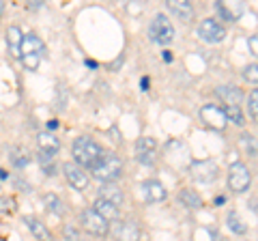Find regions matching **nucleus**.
<instances>
[{"label":"nucleus","instance_id":"nucleus-19","mask_svg":"<svg viewBox=\"0 0 258 241\" xmlns=\"http://www.w3.org/2000/svg\"><path fill=\"white\" fill-rule=\"evenodd\" d=\"M22 41H24L22 30H20L18 26H9V30H7V43H9L13 56H22V52H20Z\"/></svg>","mask_w":258,"mask_h":241},{"label":"nucleus","instance_id":"nucleus-20","mask_svg":"<svg viewBox=\"0 0 258 241\" xmlns=\"http://www.w3.org/2000/svg\"><path fill=\"white\" fill-rule=\"evenodd\" d=\"M101 198H106V200H110V203L112 205H120V203H123V192H120L116 186H114V183H103V186H101Z\"/></svg>","mask_w":258,"mask_h":241},{"label":"nucleus","instance_id":"nucleus-3","mask_svg":"<svg viewBox=\"0 0 258 241\" xmlns=\"http://www.w3.org/2000/svg\"><path fill=\"white\" fill-rule=\"evenodd\" d=\"M149 35L151 39L155 43L159 45H168V43H172V39H174V28H172V24L170 20L166 18V15H155L151 22V26H149Z\"/></svg>","mask_w":258,"mask_h":241},{"label":"nucleus","instance_id":"nucleus-24","mask_svg":"<svg viewBox=\"0 0 258 241\" xmlns=\"http://www.w3.org/2000/svg\"><path fill=\"white\" fill-rule=\"evenodd\" d=\"M224 114H226V118H228V123H235L239 127L245 125V116H243V112H241L239 106H226L224 108Z\"/></svg>","mask_w":258,"mask_h":241},{"label":"nucleus","instance_id":"nucleus-38","mask_svg":"<svg viewBox=\"0 0 258 241\" xmlns=\"http://www.w3.org/2000/svg\"><path fill=\"white\" fill-rule=\"evenodd\" d=\"M142 88H144V91L149 88V78H142Z\"/></svg>","mask_w":258,"mask_h":241},{"label":"nucleus","instance_id":"nucleus-22","mask_svg":"<svg viewBox=\"0 0 258 241\" xmlns=\"http://www.w3.org/2000/svg\"><path fill=\"white\" fill-rule=\"evenodd\" d=\"M39 144H41V151H47V153H56L60 149V140H56V136L52 134H39Z\"/></svg>","mask_w":258,"mask_h":241},{"label":"nucleus","instance_id":"nucleus-5","mask_svg":"<svg viewBox=\"0 0 258 241\" xmlns=\"http://www.w3.org/2000/svg\"><path fill=\"white\" fill-rule=\"evenodd\" d=\"M189 174L198 183H211L217 179V164L213 159H200V162H194L189 166Z\"/></svg>","mask_w":258,"mask_h":241},{"label":"nucleus","instance_id":"nucleus-13","mask_svg":"<svg viewBox=\"0 0 258 241\" xmlns=\"http://www.w3.org/2000/svg\"><path fill=\"white\" fill-rule=\"evenodd\" d=\"M215 9L217 13L222 15L224 20H228V22H237L241 18V13H243V5L241 3H215Z\"/></svg>","mask_w":258,"mask_h":241},{"label":"nucleus","instance_id":"nucleus-8","mask_svg":"<svg viewBox=\"0 0 258 241\" xmlns=\"http://www.w3.org/2000/svg\"><path fill=\"white\" fill-rule=\"evenodd\" d=\"M82 224L86 226L88 232H93V235L103 237L108 232V222L103 220L101 215L95 211V209H86V211L82 213Z\"/></svg>","mask_w":258,"mask_h":241},{"label":"nucleus","instance_id":"nucleus-40","mask_svg":"<svg viewBox=\"0 0 258 241\" xmlns=\"http://www.w3.org/2000/svg\"><path fill=\"white\" fill-rule=\"evenodd\" d=\"M0 11H3V3H0Z\"/></svg>","mask_w":258,"mask_h":241},{"label":"nucleus","instance_id":"nucleus-4","mask_svg":"<svg viewBox=\"0 0 258 241\" xmlns=\"http://www.w3.org/2000/svg\"><path fill=\"white\" fill-rule=\"evenodd\" d=\"M249 183H252V174H249L247 166L241 162L232 164L228 170V188L232 192H237V194H241V192H245L249 188Z\"/></svg>","mask_w":258,"mask_h":241},{"label":"nucleus","instance_id":"nucleus-29","mask_svg":"<svg viewBox=\"0 0 258 241\" xmlns=\"http://www.w3.org/2000/svg\"><path fill=\"white\" fill-rule=\"evenodd\" d=\"M22 61H24V67L30 69V71H35L39 67V63H41V56H37V54H26V56H22Z\"/></svg>","mask_w":258,"mask_h":241},{"label":"nucleus","instance_id":"nucleus-35","mask_svg":"<svg viewBox=\"0 0 258 241\" xmlns=\"http://www.w3.org/2000/svg\"><path fill=\"white\" fill-rule=\"evenodd\" d=\"M47 127H50V130H56V127H58V120H47Z\"/></svg>","mask_w":258,"mask_h":241},{"label":"nucleus","instance_id":"nucleus-1","mask_svg":"<svg viewBox=\"0 0 258 241\" xmlns=\"http://www.w3.org/2000/svg\"><path fill=\"white\" fill-rule=\"evenodd\" d=\"M91 172L95 179H99L103 183H114L120 174H123V162H120V157L114 155V153H108V155H101L99 162H97Z\"/></svg>","mask_w":258,"mask_h":241},{"label":"nucleus","instance_id":"nucleus-37","mask_svg":"<svg viewBox=\"0 0 258 241\" xmlns=\"http://www.w3.org/2000/svg\"><path fill=\"white\" fill-rule=\"evenodd\" d=\"M224 203H226L224 196H217V198H215V205H224Z\"/></svg>","mask_w":258,"mask_h":241},{"label":"nucleus","instance_id":"nucleus-30","mask_svg":"<svg viewBox=\"0 0 258 241\" xmlns=\"http://www.w3.org/2000/svg\"><path fill=\"white\" fill-rule=\"evenodd\" d=\"M249 114L254 116V120L258 123V88H254L249 93Z\"/></svg>","mask_w":258,"mask_h":241},{"label":"nucleus","instance_id":"nucleus-17","mask_svg":"<svg viewBox=\"0 0 258 241\" xmlns=\"http://www.w3.org/2000/svg\"><path fill=\"white\" fill-rule=\"evenodd\" d=\"M116 237L120 241H140V228L134 222H123L116 228Z\"/></svg>","mask_w":258,"mask_h":241},{"label":"nucleus","instance_id":"nucleus-21","mask_svg":"<svg viewBox=\"0 0 258 241\" xmlns=\"http://www.w3.org/2000/svg\"><path fill=\"white\" fill-rule=\"evenodd\" d=\"M179 200L187 209H200L203 207V198H200L198 192H194V190H181L179 192Z\"/></svg>","mask_w":258,"mask_h":241},{"label":"nucleus","instance_id":"nucleus-12","mask_svg":"<svg viewBox=\"0 0 258 241\" xmlns=\"http://www.w3.org/2000/svg\"><path fill=\"white\" fill-rule=\"evenodd\" d=\"M215 93L226 106H239V103L243 101V93H241V88H237V86H217Z\"/></svg>","mask_w":258,"mask_h":241},{"label":"nucleus","instance_id":"nucleus-27","mask_svg":"<svg viewBox=\"0 0 258 241\" xmlns=\"http://www.w3.org/2000/svg\"><path fill=\"white\" fill-rule=\"evenodd\" d=\"M11 153H13V157H11V162H13L15 166H18V168H24V166H26V164L30 162V159H28V153H26V151H22V149H13V151H11Z\"/></svg>","mask_w":258,"mask_h":241},{"label":"nucleus","instance_id":"nucleus-31","mask_svg":"<svg viewBox=\"0 0 258 241\" xmlns=\"http://www.w3.org/2000/svg\"><path fill=\"white\" fill-rule=\"evenodd\" d=\"M62 237H64V241H80V232H78L76 226L67 224V226L62 228Z\"/></svg>","mask_w":258,"mask_h":241},{"label":"nucleus","instance_id":"nucleus-34","mask_svg":"<svg viewBox=\"0 0 258 241\" xmlns=\"http://www.w3.org/2000/svg\"><path fill=\"white\" fill-rule=\"evenodd\" d=\"M52 155H54V153L41 151V153H39V162H41V166H50V164H52Z\"/></svg>","mask_w":258,"mask_h":241},{"label":"nucleus","instance_id":"nucleus-28","mask_svg":"<svg viewBox=\"0 0 258 241\" xmlns=\"http://www.w3.org/2000/svg\"><path fill=\"white\" fill-rule=\"evenodd\" d=\"M243 80L249 84H258V63H254V65H247L243 69Z\"/></svg>","mask_w":258,"mask_h":241},{"label":"nucleus","instance_id":"nucleus-39","mask_svg":"<svg viewBox=\"0 0 258 241\" xmlns=\"http://www.w3.org/2000/svg\"><path fill=\"white\" fill-rule=\"evenodd\" d=\"M7 176H9V174H7V172L3 170V168H0V181H3V179H7Z\"/></svg>","mask_w":258,"mask_h":241},{"label":"nucleus","instance_id":"nucleus-18","mask_svg":"<svg viewBox=\"0 0 258 241\" xmlns=\"http://www.w3.org/2000/svg\"><path fill=\"white\" fill-rule=\"evenodd\" d=\"M24 222H26V226L30 228V232H32V235H35L39 241H54V237H52V232L50 230H47L45 226H43V224L41 222H39L37 218H26V220H24Z\"/></svg>","mask_w":258,"mask_h":241},{"label":"nucleus","instance_id":"nucleus-16","mask_svg":"<svg viewBox=\"0 0 258 241\" xmlns=\"http://www.w3.org/2000/svg\"><path fill=\"white\" fill-rule=\"evenodd\" d=\"M93 209H95V211L99 213L106 222H112V220H116V218H118V207H116V205H112L110 200H106V198H97V200H95V205H93Z\"/></svg>","mask_w":258,"mask_h":241},{"label":"nucleus","instance_id":"nucleus-7","mask_svg":"<svg viewBox=\"0 0 258 241\" xmlns=\"http://www.w3.org/2000/svg\"><path fill=\"white\" fill-rule=\"evenodd\" d=\"M200 118H203V123H207L209 127H213V130H217V132H222L224 127L228 125V118H226L224 110L213 106V103L200 108Z\"/></svg>","mask_w":258,"mask_h":241},{"label":"nucleus","instance_id":"nucleus-9","mask_svg":"<svg viewBox=\"0 0 258 241\" xmlns=\"http://www.w3.org/2000/svg\"><path fill=\"white\" fill-rule=\"evenodd\" d=\"M155 149H157V144L153 138H140L138 142H136V155H138V162L153 166L155 164Z\"/></svg>","mask_w":258,"mask_h":241},{"label":"nucleus","instance_id":"nucleus-25","mask_svg":"<svg viewBox=\"0 0 258 241\" xmlns=\"http://www.w3.org/2000/svg\"><path fill=\"white\" fill-rule=\"evenodd\" d=\"M43 203H45V207L50 209L52 213H56V215H62V203H60V198L56 196V194H45L43 196Z\"/></svg>","mask_w":258,"mask_h":241},{"label":"nucleus","instance_id":"nucleus-10","mask_svg":"<svg viewBox=\"0 0 258 241\" xmlns=\"http://www.w3.org/2000/svg\"><path fill=\"white\" fill-rule=\"evenodd\" d=\"M62 170H64V176H67V181H69L74 188L84 190V188L88 186V174H86L78 164H64Z\"/></svg>","mask_w":258,"mask_h":241},{"label":"nucleus","instance_id":"nucleus-2","mask_svg":"<svg viewBox=\"0 0 258 241\" xmlns=\"http://www.w3.org/2000/svg\"><path fill=\"white\" fill-rule=\"evenodd\" d=\"M71 153H74L78 164L91 166V168L99 162V157L103 155L99 144H97L95 140H91V138H84V136L74 140V144H71Z\"/></svg>","mask_w":258,"mask_h":241},{"label":"nucleus","instance_id":"nucleus-26","mask_svg":"<svg viewBox=\"0 0 258 241\" xmlns=\"http://www.w3.org/2000/svg\"><path fill=\"white\" fill-rule=\"evenodd\" d=\"M241 142H243V149H245V153L247 155H256L258 153V142L252 134H243L241 136Z\"/></svg>","mask_w":258,"mask_h":241},{"label":"nucleus","instance_id":"nucleus-14","mask_svg":"<svg viewBox=\"0 0 258 241\" xmlns=\"http://www.w3.org/2000/svg\"><path fill=\"white\" fill-rule=\"evenodd\" d=\"M168 9L183 22L194 20V7H191V3H187V0H168Z\"/></svg>","mask_w":258,"mask_h":241},{"label":"nucleus","instance_id":"nucleus-36","mask_svg":"<svg viewBox=\"0 0 258 241\" xmlns=\"http://www.w3.org/2000/svg\"><path fill=\"white\" fill-rule=\"evenodd\" d=\"M164 61L170 63V61H172V54H170V52H164Z\"/></svg>","mask_w":258,"mask_h":241},{"label":"nucleus","instance_id":"nucleus-32","mask_svg":"<svg viewBox=\"0 0 258 241\" xmlns=\"http://www.w3.org/2000/svg\"><path fill=\"white\" fill-rule=\"evenodd\" d=\"M13 211V200L7 196H0V213H9Z\"/></svg>","mask_w":258,"mask_h":241},{"label":"nucleus","instance_id":"nucleus-6","mask_svg":"<svg viewBox=\"0 0 258 241\" xmlns=\"http://www.w3.org/2000/svg\"><path fill=\"white\" fill-rule=\"evenodd\" d=\"M198 35H200V39H203V41H207V43H220V41H224V37H226V28H224L217 20L207 18V20L200 22Z\"/></svg>","mask_w":258,"mask_h":241},{"label":"nucleus","instance_id":"nucleus-33","mask_svg":"<svg viewBox=\"0 0 258 241\" xmlns=\"http://www.w3.org/2000/svg\"><path fill=\"white\" fill-rule=\"evenodd\" d=\"M247 45H249V52L254 56H258V35H252L247 39Z\"/></svg>","mask_w":258,"mask_h":241},{"label":"nucleus","instance_id":"nucleus-11","mask_svg":"<svg viewBox=\"0 0 258 241\" xmlns=\"http://www.w3.org/2000/svg\"><path fill=\"white\" fill-rule=\"evenodd\" d=\"M142 192H144V198H147L149 203H161V200H166V196H168L166 188L161 186L159 181H144Z\"/></svg>","mask_w":258,"mask_h":241},{"label":"nucleus","instance_id":"nucleus-15","mask_svg":"<svg viewBox=\"0 0 258 241\" xmlns=\"http://www.w3.org/2000/svg\"><path fill=\"white\" fill-rule=\"evenodd\" d=\"M20 52H22V56H26V54L43 56L45 54V45H43V41L37 35H24V41H22Z\"/></svg>","mask_w":258,"mask_h":241},{"label":"nucleus","instance_id":"nucleus-23","mask_svg":"<svg viewBox=\"0 0 258 241\" xmlns=\"http://www.w3.org/2000/svg\"><path fill=\"white\" fill-rule=\"evenodd\" d=\"M226 222H228V228L232 232H237V235H245L247 226H245V222L239 218L237 211H228V218H226Z\"/></svg>","mask_w":258,"mask_h":241}]
</instances>
